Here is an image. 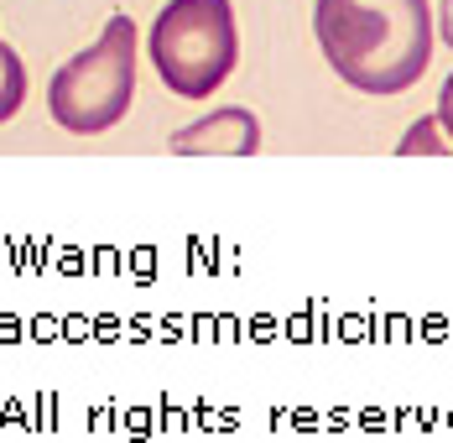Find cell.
Instances as JSON below:
<instances>
[{
    "label": "cell",
    "mask_w": 453,
    "mask_h": 443,
    "mask_svg": "<svg viewBox=\"0 0 453 443\" xmlns=\"http://www.w3.org/2000/svg\"><path fill=\"white\" fill-rule=\"evenodd\" d=\"M313 37L328 68L370 99L407 94L438 43L427 0H318Z\"/></svg>",
    "instance_id": "6da1fadb"
},
{
    "label": "cell",
    "mask_w": 453,
    "mask_h": 443,
    "mask_svg": "<svg viewBox=\"0 0 453 443\" xmlns=\"http://www.w3.org/2000/svg\"><path fill=\"white\" fill-rule=\"evenodd\" d=\"M136 58L141 32L131 16H110L94 47L73 52L52 84H47V115L68 136H104L115 131L136 94Z\"/></svg>",
    "instance_id": "7a4b0ae2"
},
{
    "label": "cell",
    "mask_w": 453,
    "mask_h": 443,
    "mask_svg": "<svg viewBox=\"0 0 453 443\" xmlns=\"http://www.w3.org/2000/svg\"><path fill=\"white\" fill-rule=\"evenodd\" d=\"M151 68L178 99H214L240 63V27L229 0H167L151 16Z\"/></svg>",
    "instance_id": "3957f363"
},
{
    "label": "cell",
    "mask_w": 453,
    "mask_h": 443,
    "mask_svg": "<svg viewBox=\"0 0 453 443\" xmlns=\"http://www.w3.org/2000/svg\"><path fill=\"white\" fill-rule=\"evenodd\" d=\"M173 157H256L261 152V120L245 105H219L203 120L173 131Z\"/></svg>",
    "instance_id": "277c9868"
},
{
    "label": "cell",
    "mask_w": 453,
    "mask_h": 443,
    "mask_svg": "<svg viewBox=\"0 0 453 443\" xmlns=\"http://www.w3.org/2000/svg\"><path fill=\"white\" fill-rule=\"evenodd\" d=\"M21 105H27V58L0 37V126L16 120Z\"/></svg>",
    "instance_id": "5b68a950"
},
{
    "label": "cell",
    "mask_w": 453,
    "mask_h": 443,
    "mask_svg": "<svg viewBox=\"0 0 453 443\" xmlns=\"http://www.w3.org/2000/svg\"><path fill=\"white\" fill-rule=\"evenodd\" d=\"M443 152H453V141H449V131H443L438 115L411 120V131L396 141V157H443Z\"/></svg>",
    "instance_id": "8992f818"
},
{
    "label": "cell",
    "mask_w": 453,
    "mask_h": 443,
    "mask_svg": "<svg viewBox=\"0 0 453 443\" xmlns=\"http://www.w3.org/2000/svg\"><path fill=\"white\" fill-rule=\"evenodd\" d=\"M433 37H443V47H453V0H438V16H433Z\"/></svg>",
    "instance_id": "52a82bcc"
},
{
    "label": "cell",
    "mask_w": 453,
    "mask_h": 443,
    "mask_svg": "<svg viewBox=\"0 0 453 443\" xmlns=\"http://www.w3.org/2000/svg\"><path fill=\"white\" fill-rule=\"evenodd\" d=\"M438 120H443V131H449V141H453V74L443 79V94H438V110H433Z\"/></svg>",
    "instance_id": "ba28073f"
}]
</instances>
